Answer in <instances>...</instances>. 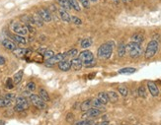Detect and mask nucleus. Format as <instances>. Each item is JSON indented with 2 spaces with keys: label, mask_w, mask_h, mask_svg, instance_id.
Returning <instances> with one entry per match:
<instances>
[{
  "label": "nucleus",
  "mask_w": 161,
  "mask_h": 125,
  "mask_svg": "<svg viewBox=\"0 0 161 125\" xmlns=\"http://www.w3.org/2000/svg\"><path fill=\"white\" fill-rule=\"evenodd\" d=\"M113 44L112 42H106V44H103L97 51L98 57L101 59H108L111 57L112 53H113Z\"/></svg>",
  "instance_id": "obj_1"
},
{
  "label": "nucleus",
  "mask_w": 161,
  "mask_h": 125,
  "mask_svg": "<svg viewBox=\"0 0 161 125\" xmlns=\"http://www.w3.org/2000/svg\"><path fill=\"white\" fill-rule=\"evenodd\" d=\"M126 49L132 58H137L138 56H140L141 52H142V48H141L140 44H136V42H130V44H126Z\"/></svg>",
  "instance_id": "obj_2"
},
{
  "label": "nucleus",
  "mask_w": 161,
  "mask_h": 125,
  "mask_svg": "<svg viewBox=\"0 0 161 125\" xmlns=\"http://www.w3.org/2000/svg\"><path fill=\"white\" fill-rule=\"evenodd\" d=\"M158 47H159V44H158L157 40H150L146 46V49H145V53L144 56L146 59H150L156 54L158 50Z\"/></svg>",
  "instance_id": "obj_3"
},
{
  "label": "nucleus",
  "mask_w": 161,
  "mask_h": 125,
  "mask_svg": "<svg viewBox=\"0 0 161 125\" xmlns=\"http://www.w3.org/2000/svg\"><path fill=\"white\" fill-rule=\"evenodd\" d=\"M30 99V102L33 103L36 107H38L39 109H45L47 107V103L45 101H43L38 95L35 94H31L29 97Z\"/></svg>",
  "instance_id": "obj_4"
},
{
  "label": "nucleus",
  "mask_w": 161,
  "mask_h": 125,
  "mask_svg": "<svg viewBox=\"0 0 161 125\" xmlns=\"http://www.w3.org/2000/svg\"><path fill=\"white\" fill-rule=\"evenodd\" d=\"M79 59L84 63L85 65H89L91 63H94V55L91 51L84 50L82 52L79 53Z\"/></svg>",
  "instance_id": "obj_5"
},
{
  "label": "nucleus",
  "mask_w": 161,
  "mask_h": 125,
  "mask_svg": "<svg viewBox=\"0 0 161 125\" xmlns=\"http://www.w3.org/2000/svg\"><path fill=\"white\" fill-rule=\"evenodd\" d=\"M11 29H12V31L14 32V33L16 34H20V36H26V34H28L27 26L23 25V24H21V23H18V22L12 23Z\"/></svg>",
  "instance_id": "obj_6"
},
{
  "label": "nucleus",
  "mask_w": 161,
  "mask_h": 125,
  "mask_svg": "<svg viewBox=\"0 0 161 125\" xmlns=\"http://www.w3.org/2000/svg\"><path fill=\"white\" fill-rule=\"evenodd\" d=\"M63 59H65L63 53H59V54H55L53 57L47 59L45 64H46V66H48V67H51V66H53L55 63H59V62Z\"/></svg>",
  "instance_id": "obj_7"
},
{
  "label": "nucleus",
  "mask_w": 161,
  "mask_h": 125,
  "mask_svg": "<svg viewBox=\"0 0 161 125\" xmlns=\"http://www.w3.org/2000/svg\"><path fill=\"white\" fill-rule=\"evenodd\" d=\"M37 14L41 17V19H42L44 22H51V13L49 12V10L46 9V8H41V9H39Z\"/></svg>",
  "instance_id": "obj_8"
},
{
  "label": "nucleus",
  "mask_w": 161,
  "mask_h": 125,
  "mask_svg": "<svg viewBox=\"0 0 161 125\" xmlns=\"http://www.w3.org/2000/svg\"><path fill=\"white\" fill-rule=\"evenodd\" d=\"M147 88H148L150 94H151L152 97H158L159 96V89L156 86V84L154 82H147Z\"/></svg>",
  "instance_id": "obj_9"
},
{
  "label": "nucleus",
  "mask_w": 161,
  "mask_h": 125,
  "mask_svg": "<svg viewBox=\"0 0 161 125\" xmlns=\"http://www.w3.org/2000/svg\"><path fill=\"white\" fill-rule=\"evenodd\" d=\"M59 17H61V19L62 21H64V22H66V23L71 22V15H69L68 11L62 9V8H59Z\"/></svg>",
  "instance_id": "obj_10"
},
{
  "label": "nucleus",
  "mask_w": 161,
  "mask_h": 125,
  "mask_svg": "<svg viewBox=\"0 0 161 125\" xmlns=\"http://www.w3.org/2000/svg\"><path fill=\"white\" fill-rule=\"evenodd\" d=\"M101 114V110L99 108H96V107H93V108L88 109L87 111H85V114L82 116H87V117H96V116H99Z\"/></svg>",
  "instance_id": "obj_11"
},
{
  "label": "nucleus",
  "mask_w": 161,
  "mask_h": 125,
  "mask_svg": "<svg viewBox=\"0 0 161 125\" xmlns=\"http://www.w3.org/2000/svg\"><path fill=\"white\" fill-rule=\"evenodd\" d=\"M59 68L61 69V71H64V72L69 71V69L71 68V62H70L69 60H66V59L61 60V61L59 63Z\"/></svg>",
  "instance_id": "obj_12"
},
{
  "label": "nucleus",
  "mask_w": 161,
  "mask_h": 125,
  "mask_svg": "<svg viewBox=\"0 0 161 125\" xmlns=\"http://www.w3.org/2000/svg\"><path fill=\"white\" fill-rule=\"evenodd\" d=\"M2 46L5 47L6 49H8V50H12V51L17 48L16 44L10 40H2Z\"/></svg>",
  "instance_id": "obj_13"
},
{
  "label": "nucleus",
  "mask_w": 161,
  "mask_h": 125,
  "mask_svg": "<svg viewBox=\"0 0 161 125\" xmlns=\"http://www.w3.org/2000/svg\"><path fill=\"white\" fill-rule=\"evenodd\" d=\"M13 52H14V54L18 57H22L27 54H31V50L26 49V48H16L13 50Z\"/></svg>",
  "instance_id": "obj_14"
},
{
  "label": "nucleus",
  "mask_w": 161,
  "mask_h": 125,
  "mask_svg": "<svg viewBox=\"0 0 161 125\" xmlns=\"http://www.w3.org/2000/svg\"><path fill=\"white\" fill-rule=\"evenodd\" d=\"M12 38V40L14 42H16L17 44H27V40L24 38V36H20V34H11L10 36Z\"/></svg>",
  "instance_id": "obj_15"
},
{
  "label": "nucleus",
  "mask_w": 161,
  "mask_h": 125,
  "mask_svg": "<svg viewBox=\"0 0 161 125\" xmlns=\"http://www.w3.org/2000/svg\"><path fill=\"white\" fill-rule=\"evenodd\" d=\"M71 67L74 69V70H80L81 68H82L83 66V63L82 61H81L79 58H73V59L71 60Z\"/></svg>",
  "instance_id": "obj_16"
},
{
  "label": "nucleus",
  "mask_w": 161,
  "mask_h": 125,
  "mask_svg": "<svg viewBox=\"0 0 161 125\" xmlns=\"http://www.w3.org/2000/svg\"><path fill=\"white\" fill-rule=\"evenodd\" d=\"M39 97H40L43 101H45L46 103L51 101V98H50V96H49V93L47 92L44 88H41V89L39 90Z\"/></svg>",
  "instance_id": "obj_17"
},
{
  "label": "nucleus",
  "mask_w": 161,
  "mask_h": 125,
  "mask_svg": "<svg viewBox=\"0 0 161 125\" xmlns=\"http://www.w3.org/2000/svg\"><path fill=\"white\" fill-rule=\"evenodd\" d=\"M143 40H144V36H143V34L140 33H136L132 36V42H136V44H140L141 42H143Z\"/></svg>",
  "instance_id": "obj_18"
},
{
  "label": "nucleus",
  "mask_w": 161,
  "mask_h": 125,
  "mask_svg": "<svg viewBox=\"0 0 161 125\" xmlns=\"http://www.w3.org/2000/svg\"><path fill=\"white\" fill-rule=\"evenodd\" d=\"M16 103H17V104L23 105V106H24L26 109L29 107V101H28L27 99H26L25 97H23V96L16 98Z\"/></svg>",
  "instance_id": "obj_19"
},
{
  "label": "nucleus",
  "mask_w": 161,
  "mask_h": 125,
  "mask_svg": "<svg viewBox=\"0 0 161 125\" xmlns=\"http://www.w3.org/2000/svg\"><path fill=\"white\" fill-rule=\"evenodd\" d=\"M57 3L59 4L61 8H62V9L66 10V11H69L70 9H72L68 0H57Z\"/></svg>",
  "instance_id": "obj_20"
},
{
  "label": "nucleus",
  "mask_w": 161,
  "mask_h": 125,
  "mask_svg": "<svg viewBox=\"0 0 161 125\" xmlns=\"http://www.w3.org/2000/svg\"><path fill=\"white\" fill-rule=\"evenodd\" d=\"M97 99L103 103V104H107V103H109V98H108V95H107V93H104V92L99 93V94H98V96H97Z\"/></svg>",
  "instance_id": "obj_21"
},
{
  "label": "nucleus",
  "mask_w": 161,
  "mask_h": 125,
  "mask_svg": "<svg viewBox=\"0 0 161 125\" xmlns=\"http://www.w3.org/2000/svg\"><path fill=\"white\" fill-rule=\"evenodd\" d=\"M92 107V100H86L80 104V109L82 111H87Z\"/></svg>",
  "instance_id": "obj_22"
},
{
  "label": "nucleus",
  "mask_w": 161,
  "mask_h": 125,
  "mask_svg": "<svg viewBox=\"0 0 161 125\" xmlns=\"http://www.w3.org/2000/svg\"><path fill=\"white\" fill-rule=\"evenodd\" d=\"M32 19H33V25L37 26V27H43L44 26V21L41 19V17L38 14L33 15Z\"/></svg>",
  "instance_id": "obj_23"
},
{
  "label": "nucleus",
  "mask_w": 161,
  "mask_h": 125,
  "mask_svg": "<svg viewBox=\"0 0 161 125\" xmlns=\"http://www.w3.org/2000/svg\"><path fill=\"white\" fill-rule=\"evenodd\" d=\"M23 74H24V71L20 70L14 75V77H13L12 79H13V82H14L15 85H18V84L21 82V80H22V78H23Z\"/></svg>",
  "instance_id": "obj_24"
},
{
  "label": "nucleus",
  "mask_w": 161,
  "mask_h": 125,
  "mask_svg": "<svg viewBox=\"0 0 161 125\" xmlns=\"http://www.w3.org/2000/svg\"><path fill=\"white\" fill-rule=\"evenodd\" d=\"M107 95H108V98H109V102L111 103H116L118 100H119V95L117 94L116 92H108L107 93Z\"/></svg>",
  "instance_id": "obj_25"
},
{
  "label": "nucleus",
  "mask_w": 161,
  "mask_h": 125,
  "mask_svg": "<svg viewBox=\"0 0 161 125\" xmlns=\"http://www.w3.org/2000/svg\"><path fill=\"white\" fill-rule=\"evenodd\" d=\"M126 52V44L124 42H120L119 46H118V55L120 57H123Z\"/></svg>",
  "instance_id": "obj_26"
},
{
  "label": "nucleus",
  "mask_w": 161,
  "mask_h": 125,
  "mask_svg": "<svg viewBox=\"0 0 161 125\" xmlns=\"http://www.w3.org/2000/svg\"><path fill=\"white\" fill-rule=\"evenodd\" d=\"M136 71V68H132V67H126L123 69H120L119 73L120 74H132Z\"/></svg>",
  "instance_id": "obj_27"
},
{
  "label": "nucleus",
  "mask_w": 161,
  "mask_h": 125,
  "mask_svg": "<svg viewBox=\"0 0 161 125\" xmlns=\"http://www.w3.org/2000/svg\"><path fill=\"white\" fill-rule=\"evenodd\" d=\"M92 44H93V42H92L91 38H84V40H82V42H81L80 46L82 48H88V47H90L92 46Z\"/></svg>",
  "instance_id": "obj_28"
},
{
  "label": "nucleus",
  "mask_w": 161,
  "mask_h": 125,
  "mask_svg": "<svg viewBox=\"0 0 161 125\" xmlns=\"http://www.w3.org/2000/svg\"><path fill=\"white\" fill-rule=\"evenodd\" d=\"M77 53H78V50H77L76 48H72V49H70V50L66 51L65 53H63V55H64V57H65V58L74 57V56H76V55H77Z\"/></svg>",
  "instance_id": "obj_29"
},
{
  "label": "nucleus",
  "mask_w": 161,
  "mask_h": 125,
  "mask_svg": "<svg viewBox=\"0 0 161 125\" xmlns=\"http://www.w3.org/2000/svg\"><path fill=\"white\" fill-rule=\"evenodd\" d=\"M68 1H69V4L72 9L76 10V11H80L81 8H80V5H79L78 0H68Z\"/></svg>",
  "instance_id": "obj_30"
},
{
  "label": "nucleus",
  "mask_w": 161,
  "mask_h": 125,
  "mask_svg": "<svg viewBox=\"0 0 161 125\" xmlns=\"http://www.w3.org/2000/svg\"><path fill=\"white\" fill-rule=\"evenodd\" d=\"M118 91H119L120 95H122L123 97H126V96H128V89H126V87H124V86L119 87Z\"/></svg>",
  "instance_id": "obj_31"
},
{
  "label": "nucleus",
  "mask_w": 161,
  "mask_h": 125,
  "mask_svg": "<svg viewBox=\"0 0 161 125\" xmlns=\"http://www.w3.org/2000/svg\"><path fill=\"white\" fill-rule=\"evenodd\" d=\"M138 96L141 98H146V91H145V88L143 86H140L138 88Z\"/></svg>",
  "instance_id": "obj_32"
},
{
  "label": "nucleus",
  "mask_w": 161,
  "mask_h": 125,
  "mask_svg": "<svg viewBox=\"0 0 161 125\" xmlns=\"http://www.w3.org/2000/svg\"><path fill=\"white\" fill-rule=\"evenodd\" d=\"M102 105H103V103L100 102L98 99H96V100H94V101H92V106H94V107H96V108H100V107H102Z\"/></svg>",
  "instance_id": "obj_33"
},
{
  "label": "nucleus",
  "mask_w": 161,
  "mask_h": 125,
  "mask_svg": "<svg viewBox=\"0 0 161 125\" xmlns=\"http://www.w3.org/2000/svg\"><path fill=\"white\" fill-rule=\"evenodd\" d=\"M14 82H13V79L12 78H8L7 81H6V88L7 89H13L14 88Z\"/></svg>",
  "instance_id": "obj_34"
},
{
  "label": "nucleus",
  "mask_w": 161,
  "mask_h": 125,
  "mask_svg": "<svg viewBox=\"0 0 161 125\" xmlns=\"http://www.w3.org/2000/svg\"><path fill=\"white\" fill-rule=\"evenodd\" d=\"M27 90L30 92H33L36 90V84L34 83V82H29V83L27 84Z\"/></svg>",
  "instance_id": "obj_35"
},
{
  "label": "nucleus",
  "mask_w": 161,
  "mask_h": 125,
  "mask_svg": "<svg viewBox=\"0 0 161 125\" xmlns=\"http://www.w3.org/2000/svg\"><path fill=\"white\" fill-rule=\"evenodd\" d=\"M91 124H93L92 120H81V121H78L75 123V125H91Z\"/></svg>",
  "instance_id": "obj_36"
},
{
  "label": "nucleus",
  "mask_w": 161,
  "mask_h": 125,
  "mask_svg": "<svg viewBox=\"0 0 161 125\" xmlns=\"http://www.w3.org/2000/svg\"><path fill=\"white\" fill-rule=\"evenodd\" d=\"M71 22L74 23L75 25H78V26L82 24V21H81L80 19H79L78 17H76V16H71Z\"/></svg>",
  "instance_id": "obj_37"
},
{
  "label": "nucleus",
  "mask_w": 161,
  "mask_h": 125,
  "mask_svg": "<svg viewBox=\"0 0 161 125\" xmlns=\"http://www.w3.org/2000/svg\"><path fill=\"white\" fill-rule=\"evenodd\" d=\"M53 55H55V52H53V50H48V49H47V51L44 53V55H43V56H44V57H46L47 59H49V58L53 57Z\"/></svg>",
  "instance_id": "obj_38"
},
{
  "label": "nucleus",
  "mask_w": 161,
  "mask_h": 125,
  "mask_svg": "<svg viewBox=\"0 0 161 125\" xmlns=\"http://www.w3.org/2000/svg\"><path fill=\"white\" fill-rule=\"evenodd\" d=\"M74 114L73 113H71V112H69L66 115V121L67 122H69V123H72V122L74 121Z\"/></svg>",
  "instance_id": "obj_39"
},
{
  "label": "nucleus",
  "mask_w": 161,
  "mask_h": 125,
  "mask_svg": "<svg viewBox=\"0 0 161 125\" xmlns=\"http://www.w3.org/2000/svg\"><path fill=\"white\" fill-rule=\"evenodd\" d=\"M25 107L23 106V105H21V104H17L16 103V105L14 106V110L15 111H17V112H21V111H24L25 110Z\"/></svg>",
  "instance_id": "obj_40"
},
{
  "label": "nucleus",
  "mask_w": 161,
  "mask_h": 125,
  "mask_svg": "<svg viewBox=\"0 0 161 125\" xmlns=\"http://www.w3.org/2000/svg\"><path fill=\"white\" fill-rule=\"evenodd\" d=\"M78 2H80L84 8L90 7V0H78Z\"/></svg>",
  "instance_id": "obj_41"
},
{
  "label": "nucleus",
  "mask_w": 161,
  "mask_h": 125,
  "mask_svg": "<svg viewBox=\"0 0 161 125\" xmlns=\"http://www.w3.org/2000/svg\"><path fill=\"white\" fill-rule=\"evenodd\" d=\"M5 99L14 101V100H16V95H15V94H6L5 95Z\"/></svg>",
  "instance_id": "obj_42"
},
{
  "label": "nucleus",
  "mask_w": 161,
  "mask_h": 125,
  "mask_svg": "<svg viewBox=\"0 0 161 125\" xmlns=\"http://www.w3.org/2000/svg\"><path fill=\"white\" fill-rule=\"evenodd\" d=\"M2 107H6V103H5V99L0 98V108Z\"/></svg>",
  "instance_id": "obj_43"
},
{
  "label": "nucleus",
  "mask_w": 161,
  "mask_h": 125,
  "mask_svg": "<svg viewBox=\"0 0 161 125\" xmlns=\"http://www.w3.org/2000/svg\"><path fill=\"white\" fill-rule=\"evenodd\" d=\"M47 51V48L46 47H42V48H40L38 50V53H40V55H44V53Z\"/></svg>",
  "instance_id": "obj_44"
},
{
  "label": "nucleus",
  "mask_w": 161,
  "mask_h": 125,
  "mask_svg": "<svg viewBox=\"0 0 161 125\" xmlns=\"http://www.w3.org/2000/svg\"><path fill=\"white\" fill-rule=\"evenodd\" d=\"M5 62H6L5 58H4L3 56H0V65H4Z\"/></svg>",
  "instance_id": "obj_45"
},
{
  "label": "nucleus",
  "mask_w": 161,
  "mask_h": 125,
  "mask_svg": "<svg viewBox=\"0 0 161 125\" xmlns=\"http://www.w3.org/2000/svg\"><path fill=\"white\" fill-rule=\"evenodd\" d=\"M98 125H109V122L108 121H103V122H101V123L98 124Z\"/></svg>",
  "instance_id": "obj_46"
},
{
  "label": "nucleus",
  "mask_w": 161,
  "mask_h": 125,
  "mask_svg": "<svg viewBox=\"0 0 161 125\" xmlns=\"http://www.w3.org/2000/svg\"><path fill=\"white\" fill-rule=\"evenodd\" d=\"M0 125H5V122L3 120H0Z\"/></svg>",
  "instance_id": "obj_47"
},
{
  "label": "nucleus",
  "mask_w": 161,
  "mask_h": 125,
  "mask_svg": "<svg viewBox=\"0 0 161 125\" xmlns=\"http://www.w3.org/2000/svg\"><path fill=\"white\" fill-rule=\"evenodd\" d=\"M90 1H93V2H96L97 0H90Z\"/></svg>",
  "instance_id": "obj_48"
},
{
  "label": "nucleus",
  "mask_w": 161,
  "mask_h": 125,
  "mask_svg": "<svg viewBox=\"0 0 161 125\" xmlns=\"http://www.w3.org/2000/svg\"><path fill=\"white\" fill-rule=\"evenodd\" d=\"M91 125H98V124H91Z\"/></svg>",
  "instance_id": "obj_49"
},
{
  "label": "nucleus",
  "mask_w": 161,
  "mask_h": 125,
  "mask_svg": "<svg viewBox=\"0 0 161 125\" xmlns=\"http://www.w3.org/2000/svg\"><path fill=\"white\" fill-rule=\"evenodd\" d=\"M124 1H126V0H124Z\"/></svg>",
  "instance_id": "obj_50"
}]
</instances>
